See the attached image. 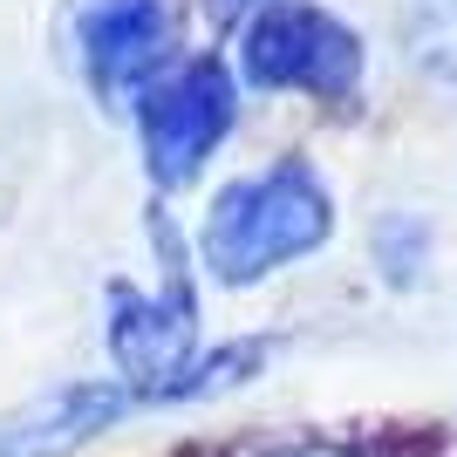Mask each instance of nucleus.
<instances>
[{"label": "nucleus", "instance_id": "f257e3e1", "mask_svg": "<svg viewBox=\"0 0 457 457\" xmlns=\"http://www.w3.org/2000/svg\"><path fill=\"white\" fill-rule=\"evenodd\" d=\"M328 232H335V198H328L321 171L307 157H273L267 171L232 178L212 198L198 253H205L212 280L253 287L267 273L294 267V260H307V253H321Z\"/></svg>", "mask_w": 457, "mask_h": 457}, {"label": "nucleus", "instance_id": "f03ea898", "mask_svg": "<svg viewBox=\"0 0 457 457\" xmlns=\"http://www.w3.org/2000/svg\"><path fill=\"white\" fill-rule=\"evenodd\" d=\"M191 0H76L69 7V48L76 76L103 110H130L157 76L178 69Z\"/></svg>", "mask_w": 457, "mask_h": 457}, {"label": "nucleus", "instance_id": "7ed1b4c3", "mask_svg": "<svg viewBox=\"0 0 457 457\" xmlns=\"http://www.w3.org/2000/svg\"><path fill=\"white\" fill-rule=\"evenodd\" d=\"M362 35L314 0H273L239 28V76L253 89H301L321 103H348L362 89Z\"/></svg>", "mask_w": 457, "mask_h": 457}, {"label": "nucleus", "instance_id": "20e7f679", "mask_svg": "<svg viewBox=\"0 0 457 457\" xmlns=\"http://www.w3.org/2000/svg\"><path fill=\"white\" fill-rule=\"evenodd\" d=\"M232 116H239V89H232L226 62H178L171 76H157L137 96V144H144V171L164 191L191 185L205 171V157L226 144Z\"/></svg>", "mask_w": 457, "mask_h": 457}, {"label": "nucleus", "instance_id": "39448f33", "mask_svg": "<svg viewBox=\"0 0 457 457\" xmlns=\"http://www.w3.org/2000/svg\"><path fill=\"white\" fill-rule=\"evenodd\" d=\"M164 239V294H137V287H110V355L130 382V396L164 403L198 362V301L185 280V253L171 232Z\"/></svg>", "mask_w": 457, "mask_h": 457}, {"label": "nucleus", "instance_id": "423d86ee", "mask_svg": "<svg viewBox=\"0 0 457 457\" xmlns=\"http://www.w3.org/2000/svg\"><path fill=\"white\" fill-rule=\"evenodd\" d=\"M123 382H55L35 403L0 417V457H76L89 437H103L130 410Z\"/></svg>", "mask_w": 457, "mask_h": 457}, {"label": "nucleus", "instance_id": "0eeeda50", "mask_svg": "<svg viewBox=\"0 0 457 457\" xmlns=\"http://www.w3.org/2000/svg\"><path fill=\"white\" fill-rule=\"evenodd\" d=\"M396 35L417 76L457 82V0H403Z\"/></svg>", "mask_w": 457, "mask_h": 457}, {"label": "nucleus", "instance_id": "6e6552de", "mask_svg": "<svg viewBox=\"0 0 457 457\" xmlns=\"http://www.w3.org/2000/svg\"><path fill=\"white\" fill-rule=\"evenodd\" d=\"M273 355V342H226L212 348V355H198V362L185 369V382H178L164 403H191V396H219V389H239L246 376H260V362Z\"/></svg>", "mask_w": 457, "mask_h": 457}, {"label": "nucleus", "instance_id": "1a4fd4ad", "mask_svg": "<svg viewBox=\"0 0 457 457\" xmlns=\"http://www.w3.org/2000/svg\"><path fill=\"white\" fill-rule=\"evenodd\" d=\"M376 267L389 287H417L423 267H430V226L417 212H389L376 219Z\"/></svg>", "mask_w": 457, "mask_h": 457}, {"label": "nucleus", "instance_id": "9d476101", "mask_svg": "<svg viewBox=\"0 0 457 457\" xmlns=\"http://www.w3.org/2000/svg\"><path fill=\"white\" fill-rule=\"evenodd\" d=\"M260 457H348V451H335V444H273Z\"/></svg>", "mask_w": 457, "mask_h": 457}, {"label": "nucleus", "instance_id": "9b49d317", "mask_svg": "<svg viewBox=\"0 0 457 457\" xmlns=\"http://www.w3.org/2000/svg\"><path fill=\"white\" fill-rule=\"evenodd\" d=\"M260 7H273V0H212V14H219V21H239V14H260Z\"/></svg>", "mask_w": 457, "mask_h": 457}]
</instances>
